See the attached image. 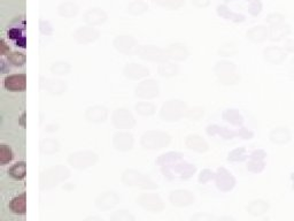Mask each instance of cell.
<instances>
[{
    "instance_id": "1",
    "label": "cell",
    "mask_w": 294,
    "mask_h": 221,
    "mask_svg": "<svg viewBox=\"0 0 294 221\" xmlns=\"http://www.w3.org/2000/svg\"><path fill=\"white\" fill-rule=\"evenodd\" d=\"M4 86L8 91H24L27 89V75H8V76L5 77V80H4Z\"/></svg>"
},
{
    "instance_id": "2",
    "label": "cell",
    "mask_w": 294,
    "mask_h": 221,
    "mask_svg": "<svg viewBox=\"0 0 294 221\" xmlns=\"http://www.w3.org/2000/svg\"><path fill=\"white\" fill-rule=\"evenodd\" d=\"M10 208L15 214H24L27 212V195L26 193L16 196L10 203Z\"/></svg>"
},
{
    "instance_id": "3",
    "label": "cell",
    "mask_w": 294,
    "mask_h": 221,
    "mask_svg": "<svg viewBox=\"0 0 294 221\" xmlns=\"http://www.w3.org/2000/svg\"><path fill=\"white\" fill-rule=\"evenodd\" d=\"M291 139L292 134L287 128H276L270 134V140L277 144H285L291 141Z\"/></svg>"
},
{
    "instance_id": "4",
    "label": "cell",
    "mask_w": 294,
    "mask_h": 221,
    "mask_svg": "<svg viewBox=\"0 0 294 221\" xmlns=\"http://www.w3.org/2000/svg\"><path fill=\"white\" fill-rule=\"evenodd\" d=\"M8 174L14 180H23L27 176V164L24 161H18L8 169Z\"/></svg>"
},
{
    "instance_id": "5",
    "label": "cell",
    "mask_w": 294,
    "mask_h": 221,
    "mask_svg": "<svg viewBox=\"0 0 294 221\" xmlns=\"http://www.w3.org/2000/svg\"><path fill=\"white\" fill-rule=\"evenodd\" d=\"M266 57L269 61L276 65L283 62V60L285 59V54L278 49H269L266 52Z\"/></svg>"
},
{
    "instance_id": "6",
    "label": "cell",
    "mask_w": 294,
    "mask_h": 221,
    "mask_svg": "<svg viewBox=\"0 0 294 221\" xmlns=\"http://www.w3.org/2000/svg\"><path fill=\"white\" fill-rule=\"evenodd\" d=\"M13 159V151L6 144H0V164L6 165Z\"/></svg>"
},
{
    "instance_id": "7",
    "label": "cell",
    "mask_w": 294,
    "mask_h": 221,
    "mask_svg": "<svg viewBox=\"0 0 294 221\" xmlns=\"http://www.w3.org/2000/svg\"><path fill=\"white\" fill-rule=\"evenodd\" d=\"M7 59L14 66H22L26 62V56L21 52H11L7 54Z\"/></svg>"
},
{
    "instance_id": "8",
    "label": "cell",
    "mask_w": 294,
    "mask_h": 221,
    "mask_svg": "<svg viewBox=\"0 0 294 221\" xmlns=\"http://www.w3.org/2000/svg\"><path fill=\"white\" fill-rule=\"evenodd\" d=\"M268 205L264 202H255L252 204L251 211L253 214H261L267 211Z\"/></svg>"
},
{
    "instance_id": "9",
    "label": "cell",
    "mask_w": 294,
    "mask_h": 221,
    "mask_svg": "<svg viewBox=\"0 0 294 221\" xmlns=\"http://www.w3.org/2000/svg\"><path fill=\"white\" fill-rule=\"evenodd\" d=\"M8 53H11V49L8 45L5 43V40L2 39L0 40V54H8Z\"/></svg>"
},
{
    "instance_id": "10",
    "label": "cell",
    "mask_w": 294,
    "mask_h": 221,
    "mask_svg": "<svg viewBox=\"0 0 294 221\" xmlns=\"http://www.w3.org/2000/svg\"><path fill=\"white\" fill-rule=\"evenodd\" d=\"M26 118H27V113H23L22 116H21V119H20V123H21V126H22L23 128H26V127H27Z\"/></svg>"
},
{
    "instance_id": "11",
    "label": "cell",
    "mask_w": 294,
    "mask_h": 221,
    "mask_svg": "<svg viewBox=\"0 0 294 221\" xmlns=\"http://www.w3.org/2000/svg\"><path fill=\"white\" fill-rule=\"evenodd\" d=\"M292 178H293V180H294V175H293V176H292Z\"/></svg>"
}]
</instances>
